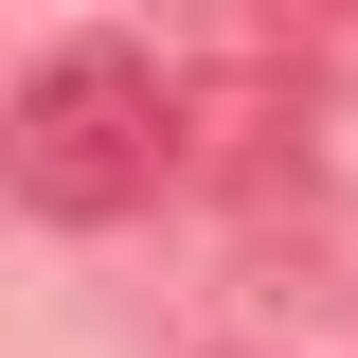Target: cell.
I'll return each instance as SVG.
<instances>
[{"label":"cell","mask_w":358,"mask_h":358,"mask_svg":"<svg viewBox=\"0 0 358 358\" xmlns=\"http://www.w3.org/2000/svg\"><path fill=\"white\" fill-rule=\"evenodd\" d=\"M162 162H179V72H162L143 36H54L36 72L0 90V197L54 215V233L143 215Z\"/></svg>","instance_id":"obj_1"}]
</instances>
